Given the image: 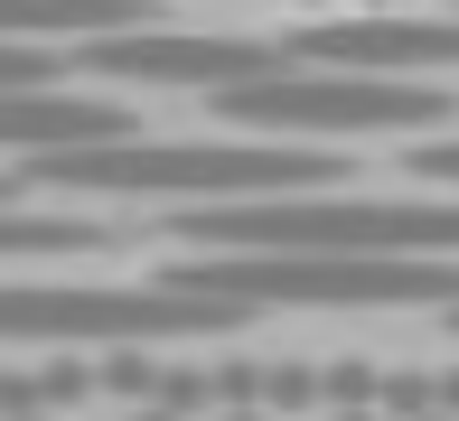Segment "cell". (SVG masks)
I'll return each mask as SVG.
<instances>
[{
    "mask_svg": "<svg viewBox=\"0 0 459 421\" xmlns=\"http://www.w3.org/2000/svg\"><path fill=\"white\" fill-rule=\"evenodd\" d=\"M178 244H281V253H459V197H254L178 206Z\"/></svg>",
    "mask_w": 459,
    "mask_h": 421,
    "instance_id": "277c9868",
    "label": "cell"
},
{
    "mask_svg": "<svg viewBox=\"0 0 459 421\" xmlns=\"http://www.w3.org/2000/svg\"><path fill=\"white\" fill-rule=\"evenodd\" d=\"M412 178H431V187H459V141H412Z\"/></svg>",
    "mask_w": 459,
    "mask_h": 421,
    "instance_id": "2e32d148",
    "label": "cell"
},
{
    "mask_svg": "<svg viewBox=\"0 0 459 421\" xmlns=\"http://www.w3.org/2000/svg\"><path fill=\"white\" fill-rule=\"evenodd\" d=\"M254 319V300H216V290L187 281H151V290H48L29 271H10V300H0V328L19 347H151V337H225Z\"/></svg>",
    "mask_w": 459,
    "mask_h": 421,
    "instance_id": "5b68a950",
    "label": "cell"
},
{
    "mask_svg": "<svg viewBox=\"0 0 459 421\" xmlns=\"http://www.w3.org/2000/svg\"><path fill=\"white\" fill-rule=\"evenodd\" d=\"M273 412H328V365L281 356V365H273Z\"/></svg>",
    "mask_w": 459,
    "mask_h": 421,
    "instance_id": "4fadbf2b",
    "label": "cell"
},
{
    "mask_svg": "<svg viewBox=\"0 0 459 421\" xmlns=\"http://www.w3.org/2000/svg\"><path fill=\"white\" fill-rule=\"evenodd\" d=\"M328 421H394L385 403H347V412H328Z\"/></svg>",
    "mask_w": 459,
    "mask_h": 421,
    "instance_id": "ac0fdd59",
    "label": "cell"
},
{
    "mask_svg": "<svg viewBox=\"0 0 459 421\" xmlns=\"http://www.w3.org/2000/svg\"><path fill=\"white\" fill-rule=\"evenodd\" d=\"M141 113H122L113 94H75V84H29V94H0V150L10 159H56V150H103V141H132Z\"/></svg>",
    "mask_w": 459,
    "mask_h": 421,
    "instance_id": "ba28073f",
    "label": "cell"
},
{
    "mask_svg": "<svg viewBox=\"0 0 459 421\" xmlns=\"http://www.w3.org/2000/svg\"><path fill=\"white\" fill-rule=\"evenodd\" d=\"M151 0H0V38H122V29H151Z\"/></svg>",
    "mask_w": 459,
    "mask_h": 421,
    "instance_id": "30bf717a",
    "label": "cell"
},
{
    "mask_svg": "<svg viewBox=\"0 0 459 421\" xmlns=\"http://www.w3.org/2000/svg\"><path fill=\"white\" fill-rule=\"evenodd\" d=\"M132 225H103V216H38V197H0V262L29 271L48 253H113Z\"/></svg>",
    "mask_w": 459,
    "mask_h": 421,
    "instance_id": "9c48e42d",
    "label": "cell"
},
{
    "mask_svg": "<svg viewBox=\"0 0 459 421\" xmlns=\"http://www.w3.org/2000/svg\"><path fill=\"white\" fill-rule=\"evenodd\" d=\"M75 75L85 84H169V94H225V84H254L300 66L290 38H187V29H122V38H75Z\"/></svg>",
    "mask_w": 459,
    "mask_h": 421,
    "instance_id": "8992f818",
    "label": "cell"
},
{
    "mask_svg": "<svg viewBox=\"0 0 459 421\" xmlns=\"http://www.w3.org/2000/svg\"><path fill=\"white\" fill-rule=\"evenodd\" d=\"M216 421H273V403H225Z\"/></svg>",
    "mask_w": 459,
    "mask_h": 421,
    "instance_id": "e0dca14e",
    "label": "cell"
},
{
    "mask_svg": "<svg viewBox=\"0 0 459 421\" xmlns=\"http://www.w3.org/2000/svg\"><path fill=\"white\" fill-rule=\"evenodd\" d=\"M151 403H169L178 421H216L225 393H216V365H160V393Z\"/></svg>",
    "mask_w": 459,
    "mask_h": 421,
    "instance_id": "8fae6325",
    "label": "cell"
},
{
    "mask_svg": "<svg viewBox=\"0 0 459 421\" xmlns=\"http://www.w3.org/2000/svg\"><path fill=\"white\" fill-rule=\"evenodd\" d=\"M300 66H357V75H422V66H459V19H319L290 38Z\"/></svg>",
    "mask_w": 459,
    "mask_h": 421,
    "instance_id": "52a82bcc",
    "label": "cell"
},
{
    "mask_svg": "<svg viewBox=\"0 0 459 421\" xmlns=\"http://www.w3.org/2000/svg\"><path fill=\"white\" fill-rule=\"evenodd\" d=\"M441 403H450V412H459V365H450V374H441Z\"/></svg>",
    "mask_w": 459,
    "mask_h": 421,
    "instance_id": "ffe728a7",
    "label": "cell"
},
{
    "mask_svg": "<svg viewBox=\"0 0 459 421\" xmlns=\"http://www.w3.org/2000/svg\"><path fill=\"white\" fill-rule=\"evenodd\" d=\"M347 403H385V374H375L366 356H338V365H328V412H347Z\"/></svg>",
    "mask_w": 459,
    "mask_h": 421,
    "instance_id": "9a60e30c",
    "label": "cell"
},
{
    "mask_svg": "<svg viewBox=\"0 0 459 421\" xmlns=\"http://www.w3.org/2000/svg\"><path fill=\"white\" fill-rule=\"evenodd\" d=\"M169 281L254 309H459L450 253H281V244H197Z\"/></svg>",
    "mask_w": 459,
    "mask_h": 421,
    "instance_id": "7a4b0ae2",
    "label": "cell"
},
{
    "mask_svg": "<svg viewBox=\"0 0 459 421\" xmlns=\"http://www.w3.org/2000/svg\"><path fill=\"white\" fill-rule=\"evenodd\" d=\"M103 197V206H254V197H309V187H347V159L328 141H103V150H56V159H10L0 197Z\"/></svg>",
    "mask_w": 459,
    "mask_h": 421,
    "instance_id": "6da1fadb",
    "label": "cell"
},
{
    "mask_svg": "<svg viewBox=\"0 0 459 421\" xmlns=\"http://www.w3.org/2000/svg\"><path fill=\"white\" fill-rule=\"evenodd\" d=\"M235 132H263V141H431L459 122V94L422 75H357V66H281V75H254V84H225L206 94Z\"/></svg>",
    "mask_w": 459,
    "mask_h": 421,
    "instance_id": "3957f363",
    "label": "cell"
},
{
    "mask_svg": "<svg viewBox=\"0 0 459 421\" xmlns=\"http://www.w3.org/2000/svg\"><path fill=\"white\" fill-rule=\"evenodd\" d=\"M385 412H394V421H422V412H441V374H422V365L385 374Z\"/></svg>",
    "mask_w": 459,
    "mask_h": 421,
    "instance_id": "5bb4252c",
    "label": "cell"
},
{
    "mask_svg": "<svg viewBox=\"0 0 459 421\" xmlns=\"http://www.w3.org/2000/svg\"><path fill=\"white\" fill-rule=\"evenodd\" d=\"M122 421H178L169 403H132V412H122Z\"/></svg>",
    "mask_w": 459,
    "mask_h": 421,
    "instance_id": "d6986e66",
    "label": "cell"
},
{
    "mask_svg": "<svg viewBox=\"0 0 459 421\" xmlns=\"http://www.w3.org/2000/svg\"><path fill=\"white\" fill-rule=\"evenodd\" d=\"M19 421H56V412H19Z\"/></svg>",
    "mask_w": 459,
    "mask_h": 421,
    "instance_id": "44dd1931",
    "label": "cell"
},
{
    "mask_svg": "<svg viewBox=\"0 0 459 421\" xmlns=\"http://www.w3.org/2000/svg\"><path fill=\"white\" fill-rule=\"evenodd\" d=\"M94 365H103V403H151L160 393V356L151 347H103Z\"/></svg>",
    "mask_w": 459,
    "mask_h": 421,
    "instance_id": "7c38bea8",
    "label": "cell"
}]
</instances>
